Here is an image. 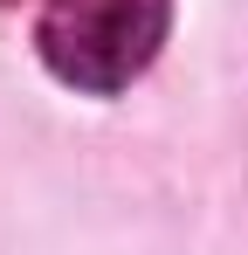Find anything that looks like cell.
<instances>
[{
    "label": "cell",
    "mask_w": 248,
    "mask_h": 255,
    "mask_svg": "<svg viewBox=\"0 0 248 255\" xmlns=\"http://www.w3.org/2000/svg\"><path fill=\"white\" fill-rule=\"evenodd\" d=\"M165 28H172V0H48L35 48L55 83L111 97L159 62Z\"/></svg>",
    "instance_id": "cell-1"
},
{
    "label": "cell",
    "mask_w": 248,
    "mask_h": 255,
    "mask_svg": "<svg viewBox=\"0 0 248 255\" xmlns=\"http://www.w3.org/2000/svg\"><path fill=\"white\" fill-rule=\"evenodd\" d=\"M0 7H14V0H0Z\"/></svg>",
    "instance_id": "cell-2"
}]
</instances>
